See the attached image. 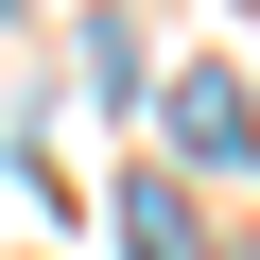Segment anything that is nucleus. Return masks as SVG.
Returning <instances> with one entry per match:
<instances>
[{"label":"nucleus","instance_id":"nucleus-1","mask_svg":"<svg viewBox=\"0 0 260 260\" xmlns=\"http://www.w3.org/2000/svg\"><path fill=\"white\" fill-rule=\"evenodd\" d=\"M156 104H174V139H191V156H208V174H225V156H243V70H225V52H191V70H174V87H156Z\"/></svg>","mask_w":260,"mask_h":260},{"label":"nucleus","instance_id":"nucleus-2","mask_svg":"<svg viewBox=\"0 0 260 260\" xmlns=\"http://www.w3.org/2000/svg\"><path fill=\"white\" fill-rule=\"evenodd\" d=\"M121 243H139V260H191V208H174V191L139 174V191H121Z\"/></svg>","mask_w":260,"mask_h":260}]
</instances>
